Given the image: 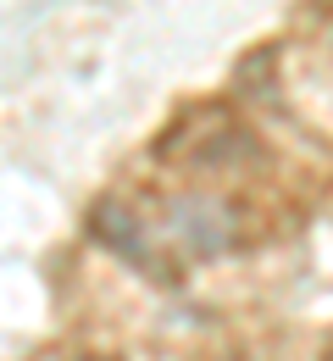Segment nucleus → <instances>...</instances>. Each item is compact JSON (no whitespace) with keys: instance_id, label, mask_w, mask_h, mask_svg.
I'll list each match as a JSON object with an SVG mask.
<instances>
[{"instance_id":"nucleus-1","label":"nucleus","mask_w":333,"mask_h":361,"mask_svg":"<svg viewBox=\"0 0 333 361\" xmlns=\"http://www.w3.org/2000/svg\"><path fill=\"white\" fill-rule=\"evenodd\" d=\"M172 239H184L189 256H217L222 245H234V223L217 200H178L172 206Z\"/></svg>"},{"instance_id":"nucleus-2","label":"nucleus","mask_w":333,"mask_h":361,"mask_svg":"<svg viewBox=\"0 0 333 361\" xmlns=\"http://www.w3.org/2000/svg\"><path fill=\"white\" fill-rule=\"evenodd\" d=\"M84 361H111V356H84Z\"/></svg>"}]
</instances>
